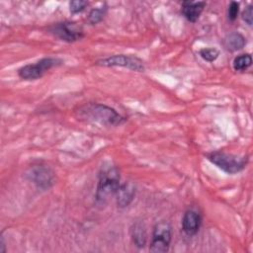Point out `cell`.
<instances>
[{"label":"cell","mask_w":253,"mask_h":253,"mask_svg":"<svg viewBox=\"0 0 253 253\" xmlns=\"http://www.w3.org/2000/svg\"><path fill=\"white\" fill-rule=\"evenodd\" d=\"M135 185L131 182H126L120 185L116 193L117 206L121 209L129 206L135 196Z\"/></svg>","instance_id":"9"},{"label":"cell","mask_w":253,"mask_h":253,"mask_svg":"<svg viewBox=\"0 0 253 253\" xmlns=\"http://www.w3.org/2000/svg\"><path fill=\"white\" fill-rule=\"evenodd\" d=\"M202 218L200 213L194 210H188L185 211L182 218V228L187 235L196 234L201 226Z\"/></svg>","instance_id":"10"},{"label":"cell","mask_w":253,"mask_h":253,"mask_svg":"<svg viewBox=\"0 0 253 253\" xmlns=\"http://www.w3.org/2000/svg\"><path fill=\"white\" fill-rule=\"evenodd\" d=\"M76 113L78 118L82 120L104 126H120L126 121L115 109L99 103H87L79 107Z\"/></svg>","instance_id":"1"},{"label":"cell","mask_w":253,"mask_h":253,"mask_svg":"<svg viewBox=\"0 0 253 253\" xmlns=\"http://www.w3.org/2000/svg\"><path fill=\"white\" fill-rule=\"evenodd\" d=\"M246 43L245 38L239 33H231L227 35L223 41L224 47L229 51H236L244 47Z\"/></svg>","instance_id":"13"},{"label":"cell","mask_w":253,"mask_h":253,"mask_svg":"<svg viewBox=\"0 0 253 253\" xmlns=\"http://www.w3.org/2000/svg\"><path fill=\"white\" fill-rule=\"evenodd\" d=\"M207 158L227 174H236L242 171L247 164V157L214 151L207 154Z\"/></svg>","instance_id":"3"},{"label":"cell","mask_w":253,"mask_h":253,"mask_svg":"<svg viewBox=\"0 0 253 253\" xmlns=\"http://www.w3.org/2000/svg\"><path fill=\"white\" fill-rule=\"evenodd\" d=\"M97 65L112 67V66H121L133 71L142 72L144 70L143 61L135 55L130 54H115L111 55L96 61Z\"/></svg>","instance_id":"8"},{"label":"cell","mask_w":253,"mask_h":253,"mask_svg":"<svg viewBox=\"0 0 253 253\" xmlns=\"http://www.w3.org/2000/svg\"><path fill=\"white\" fill-rule=\"evenodd\" d=\"M241 17H242V20L249 26L252 25L253 23V6L251 4H249L245 9L244 11L242 12L241 14Z\"/></svg>","instance_id":"19"},{"label":"cell","mask_w":253,"mask_h":253,"mask_svg":"<svg viewBox=\"0 0 253 253\" xmlns=\"http://www.w3.org/2000/svg\"><path fill=\"white\" fill-rule=\"evenodd\" d=\"M239 13V3L235 1H231L228 5L227 9V17L230 21H234Z\"/></svg>","instance_id":"18"},{"label":"cell","mask_w":253,"mask_h":253,"mask_svg":"<svg viewBox=\"0 0 253 253\" xmlns=\"http://www.w3.org/2000/svg\"><path fill=\"white\" fill-rule=\"evenodd\" d=\"M199 53H200L201 57L204 60L209 61V62L214 61L218 57V55H219V51L216 48H214V47H205V48H202Z\"/></svg>","instance_id":"16"},{"label":"cell","mask_w":253,"mask_h":253,"mask_svg":"<svg viewBox=\"0 0 253 253\" xmlns=\"http://www.w3.org/2000/svg\"><path fill=\"white\" fill-rule=\"evenodd\" d=\"M206 5L205 1H184L181 5V12L189 22L195 23L200 18Z\"/></svg>","instance_id":"11"},{"label":"cell","mask_w":253,"mask_h":253,"mask_svg":"<svg viewBox=\"0 0 253 253\" xmlns=\"http://www.w3.org/2000/svg\"><path fill=\"white\" fill-rule=\"evenodd\" d=\"M62 64L63 60L58 57H43L35 63L27 64L19 68L18 75L24 80H37L49 69Z\"/></svg>","instance_id":"4"},{"label":"cell","mask_w":253,"mask_h":253,"mask_svg":"<svg viewBox=\"0 0 253 253\" xmlns=\"http://www.w3.org/2000/svg\"><path fill=\"white\" fill-rule=\"evenodd\" d=\"M26 178L42 190L49 189L55 181V175L52 169L43 164L31 166L26 172Z\"/></svg>","instance_id":"7"},{"label":"cell","mask_w":253,"mask_h":253,"mask_svg":"<svg viewBox=\"0 0 253 253\" xmlns=\"http://www.w3.org/2000/svg\"><path fill=\"white\" fill-rule=\"evenodd\" d=\"M172 238V227L167 221H159L153 227L149 251L163 253L168 251Z\"/></svg>","instance_id":"6"},{"label":"cell","mask_w":253,"mask_h":253,"mask_svg":"<svg viewBox=\"0 0 253 253\" xmlns=\"http://www.w3.org/2000/svg\"><path fill=\"white\" fill-rule=\"evenodd\" d=\"M252 64V56L249 53H243L233 59V68L235 71H244Z\"/></svg>","instance_id":"14"},{"label":"cell","mask_w":253,"mask_h":253,"mask_svg":"<svg viewBox=\"0 0 253 253\" xmlns=\"http://www.w3.org/2000/svg\"><path fill=\"white\" fill-rule=\"evenodd\" d=\"M106 12H107V6L106 5L92 9L90 11L89 15H88V18H87L89 24L96 25L99 22H101L103 20L104 16H105Z\"/></svg>","instance_id":"15"},{"label":"cell","mask_w":253,"mask_h":253,"mask_svg":"<svg viewBox=\"0 0 253 253\" xmlns=\"http://www.w3.org/2000/svg\"><path fill=\"white\" fill-rule=\"evenodd\" d=\"M88 5L87 1H82V0H75V1H71L69 2V9L70 12L73 14L82 12L85 7Z\"/></svg>","instance_id":"17"},{"label":"cell","mask_w":253,"mask_h":253,"mask_svg":"<svg viewBox=\"0 0 253 253\" xmlns=\"http://www.w3.org/2000/svg\"><path fill=\"white\" fill-rule=\"evenodd\" d=\"M120 187V173L116 166L111 164L101 168L96 189V202L105 204L111 197L115 196Z\"/></svg>","instance_id":"2"},{"label":"cell","mask_w":253,"mask_h":253,"mask_svg":"<svg viewBox=\"0 0 253 253\" xmlns=\"http://www.w3.org/2000/svg\"><path fill=\"white\" fill-rule=\"evenodd\" d=\"M47 32L60 41L66 42H73L84 37L82 28L76 23L70 21L54 23L47 27Z\"/></svg>","instance_id":"5"},{"label":"cell","mask_w":253,"mask_h":253,"mask_svg":"<svg viewBox=\"0 0 253 253\" xmlns=\"http://www.w3.org/2000/svg\"><path fill=\"white\" fill-rule=\"evenodd\" d=\"M130 236L136 247L143 248L145 246L147 234H146V229L143 222L136 221L131 225Z\"/></svg>","instance_id":"12"}]
</instances>
